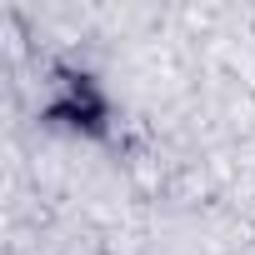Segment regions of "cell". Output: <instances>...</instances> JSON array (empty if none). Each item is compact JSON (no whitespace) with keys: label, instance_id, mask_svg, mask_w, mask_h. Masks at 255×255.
Listing matches in <instances>:
<instances>
[{"label":"cell","instance_id":"6da1fadb","mask_svg":"<svg viewBox=\"0 0 255 255\" xmlns=\"http://www.w3.org/2000/svg\"><path fill=\"white\" fill-rule=\"evenodd\" d=\"M45 120L55 125V130H70V135H105L110 100H105V90H100L95 75H85V70H55L50 100H45Z\"/></svg>","mask_w":255,"mask_h":255}]
</instances>
